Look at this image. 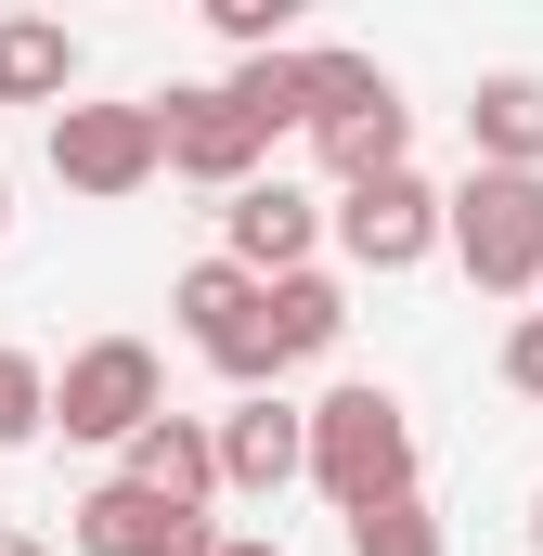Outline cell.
Here are the masks:
<instances>
[{"mask_svg": "<svg viewBox=\"0 0 543 556\" xmlns=\"http://www.w3.org/2000/svg\"><path fill=\"white\" fill-rule=\"evenodd\" d=\"M311 492H324L337 518L402 505V492H414V415H402V389L350 376V389H324V402H311Z\"/></svg>", "mask_w": 543, "mask_h": 556, "instance_id": "cell-1", "label": "cell"}, {"mask_svg": "<svg viewBox=\"0 0 543 556\" xmlns=\"http://www.w3.org/2000/svg\"><path fill=\"white\" fill-rule=\"evenodd\" d=\"M453 260L479 298H543V181L531 168H466L453 181Z\"/></svg>", "mask_w": 543, "mask_h": 556, "instance_id": "cell-2", "label": "cell"}, {"mask_svg": "<svg viewBox=\"0 0 543 556\" xmlns=\"http://www.w3.org/2000/svg\"><path fill=\"white\" fill-rule=\"evenodd\" d=\"M168 311H181V337H194V350H207V363H220L247 402L285 376V350H272V285H260V273H233V260H194V273L168 285Z\"/></svg>", "mask_w": 543, "mask_h": 556, "instance_id": "cell-3", "label": "cell"}, {"mask_svg": "<svg viewBox=\"0 0 543 556\" xmlns=\"http://www.w3.org/2000/svg\"><path fill=\"white\" fill-rule=\"evenodd\" d=\"M155 415H168V376H155L142 337H91V350H65V376H52V427H65V440H117V453H130Z\"/></svg>", "mask_w": 543, "mask_h": 556, "instance_id": "cell-4", "label": "cell"}, {"mask_svg": "<svg viewBox=\"0 0 543 556\" xmlns=\"http://www.w3.org/2000/svg\"><path fill=\"white\" fill-rule=\"evenodd\" d=\"M168 168V117L155 104H65L52 117V181L65 194H91V207H117Z\"/></svg>", "mask_w": 543, "mask_h": 556, "instance_id": "cell-5", "label": "cell"}, {"mask_svg": "<svg viewBox=\"0 0 543 556\" xmlns=\"http://www.w3.org/2000/svg\"><path fill=\"white\" fill-rule=\"evenodd\" d=\"M337 247H350V273H414L427 247H453V194H427L414 168H389V181L337 194Z\"/></svg>", "mask_w": 543, "mask_h": 556, "instance_id": "cell-6", "label": "cell"}, {"mask_svg": "<svg viewBox=\"0 0 543 556\" xmlns=\"http://www.w3.org/2000/svg\"><path fill=\"white\" fill-rule=\"evenodd\" d=\"M220 544H233L220 518H194V505H168V492H142V479L78 492V556H220Z\"/></svg>", "mask_w": 543, "mask_h": 556, "instance_id": "cell-7", "label": "cell"}, {"mask_svg": "<svg viewBox=\"0 0 543 556\" xmlns=\"http://www.w3.org/2000/svg\"><path fill=\"white\" fill-rule=\"evenodd\" d=\"M155 117H168V168H181V181H207L220 207L260 181V130L233 117V91H155Z\"/></svg>", "mask_w": 543, "mask_h": 556, "instance_id": "cell-8", "label": "cell"}, {"mask_svg": "<svg viewBox=\"0 0 543 556\" xmlns=\"http://www.w3.org/2000/svg\"><path fill=\"white\" fill-rule=\"evenodd\" d=\"M285 479H311V415L260 389V402H233V415H220V492H247V505H272Z\"/></svg>", "mask_w": 543, "mask_h": 556, "instance_id": "cell-9", "label": "cell"}, {"mask_svg": "<svg viewBox=\"0 0 543 556\" xmlns=\"http://www.w3.org/2000/svg\"><path fill=\"white\" fill-rule=\"evenodd\" d=\"M220 233H233V247H220L233 273H260V285H285V273H311V233H324V207H311L298 181H247V194L220 207Z\"/></svg>", "mask_w": 543, "mask_h": 556, "instance_id": "cell-10", "label": "cell"}, {"mask_svg": "<svg viewBox=\"0 0 543 556\" xmlns=\"http://www.w3.org/2000/svg\"><path fill=\"white\" fill-rule=\"evenodd\" d=\"M117 479H142V492H168V505H194V518H207V505H220V427L155 415L130 453H117Z\"/></svg>", "mask_w": 543, "mask_h": 556, "instance_id": "cell-11", "label": "cell"}, {"mask_svg": "<svg viewBox=\"0 0 543 556\" xmlns=\"http://www.w3.org/2000/svg\"><path fill=\"white\" fill-rule=\"evenodd\" d=\"M466 142H479V168H531L543 181V78L531 65H505V78L466 91Z\"/></svg>", "mask_w": 543, "mask_h": 556, "instance_id": "cell-12", "label": "cell"}, {"mask_svg": "<svg viewBox=\"0 0 543 556\" xmlns=\"http://www.w3.org/2000/svg\"><path fill=\"white\" fill-rule=\"evenodd\" d=\"M65 91H78V39L52 13H0V104H52L65 117Z\"/></svg>", "mask_w": 543, "mask_h": 556, "instance_id": "cell-13", "label": "cell"}, {"mask_svg": "<svg viewBox=\"0 0 543 556\" xmlns=\"http://www.w3.org/2000/svg\"><path fill=\"white\" fill-rule=\"evenodd\" d=\"M337 337H350V285L337 273H285L272 285V350H285V363H324Z\"/></svg>", "mask_w": 543, "mask_h": 556, "instance_id": "cell-14", "label": "cell"}, {"mask_svg": "<svg viewBox=\"0 0 543 556\" xmlns=\"http://www.w3.org/2000/svg\"><path fill=\"white\" fill-rule=\"evenodd\" d=\"M220 91H233V117H247L260 142L272 130H311V52H247Z\"/></svg>", "mask_w": 543, "mask_h": 556, "instance_id": "cell-15", "label": "cell"}, {"mask_svg": "<svg viewBox=\"0 0 543 556\" xmlns=\"http://www.w3.org/2000/svg\"><path fill=\"white\" fill-rule=\"evenodd\" d=\"M363 104H389V65L376 52H311V130L324 117H363Z\"/></svg>", "mask_w": 543, "mask_h": 556, "instance_id": "cell-16", "label": "cell"}, {"mask_svg": "<svg viewBox=\"0 0 543 556\" xmlns=\"http://www.w3.org/2000/svg\"><path fill=\"white\" fill-rule=\"evenodd\" d=\"M350 556H453V544H440L427 492H402V505H363V518H350Z\"/></svg>", "mask_w": 543, "mask_h": 556, "instance_id": "cell-17", "label": "cell"}, {"mask_svg": "<svg viewBox=\"0 0 543 556\" xmlns=\"http://www.w3.org/2000/svg\"><path fill=\"white\" fill-rule=\"evenodd\" d=\"M39 427H52V376H39L26 350H0V453H13V440H39Z\"/></svg>", "mask_w": 543, "mask_h": 556, "instance_id": "cell-18", "label": "cell"}, {"mask_svg": "<svg viewBox=\"0 0 543 556\" xmlns=\"http://www.w3.org/2000/svg\"><path fill=\"white\" fill-rule=\"evenodd\" d=\"M207 26L233 52H285V0H207Z\"/></svg>", "mask_w": 543, "mask_h": 556, "instance_id": "cell-19", "label": "cell"}, {"mask_svg": "<svg viewBox=\"0 0 543 556\" xmlns=\"http://www.w3.org/2000/svg\"><path fill=\"white\" fill-rule=\"evenodd\" d=\"M505 389L543 402V311H518V337H505Z\"/></svg>", "mask_w": 543, "mask_h": 556, "instance_id": "cell-20", "label": "cell"}, {"mask_svg": "<svg viewBox=\"0 0 543 556\" xmlns=\"http://www.w3.org/2000/svg\"><path fill=\"white\" fill-rule=\"evenodd\" d=\"M220 556H285V544H272V531H233V544H220Z\"/></svg>", "mask_w": 543, "mask_h": 556, "instance_id": "cell-21", "label": "cell"}, {"mask_svg": "<svg viewBox=\"0 0 543 556\" xmlns=\"http://www.w3.org/2000/svg\"><path fill=\"white\" fill-rule=\"evenodd\" d=\"M0 556H39V544H26V531H0Z\"/></svg>", "mask_w": 543, "mask_h": 556, "instance_id": "cell-22", "label": "cell"}, {"mask_svg": "<svg viewBox=\"0 0 543 556\" xmlns=\"http://www.w3.org/2000/svg\"><path fill=\"white\" fill-rule=\"evenodd\" d=\"M531 556H543V492H531Z\"/></svg>", "mask_w": 543, "mask_h": 556, "instance_id": "cell-23", "label": "cell"}, {"mask_svg": "<svg viewBox=\"0 0 543 556\" xmlns=\"http://www.w3.org/2000/svg\"><path fill=\"white\" fill-rule=\"evenodd\" d=\"M0 233H13V181H0Z\"/></svg>", "mask_w": 543, "mask_h": 556, "instance_id": "cell-24", "label": "cell"}]
</instances>
